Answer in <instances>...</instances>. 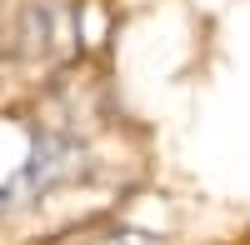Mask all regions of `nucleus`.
<instances>
[{
  "mask_svg": "<svg viewBox=\"0 0 250 245\" xmlns=\"http://www.w3.org/2000/svg\"><path fill=\"white\" fill-rule=\"evenodd\" d=\"M0 10H5V0H0Z\"/></svg>",
  "mask_w": 250,
  "mask_h": 245,
  "instance_id": "nucleus-4",
  "label": "nucleus"
},
{
  "mask_svg": "<svg viewBox=\"0 0 250 245\" xmlns=\"http://www.w3.org/2000/svg\"><path fill=\"white\" fill-rule=\"evenodd\" d=\"M80 170V145L70 135H40L30 155L15 165V175L0 185V215H15V210H30L40 205L45 195H55L65 180H75Z\"/></svg>",
  "mask_w": 250,
  "mask_h": 245,
  "instance_id": "nucleus-2",
  "label": "nucleus"
},
{
  "mask_svg": "<svg viewBox=\"0 0 250 245\" xmlns=\"http://www.w3.org/2000/svg\"><path fill=\"white\" fill-rule=\"evenodd\" d=\"M80 50L75 0H25L10 30V55L25 65H60Z\"/></svg>",
  "mask_w": 250,
  "mask_h": 245,
  "instance_id": "nucleus-1",
  "label": "nucleus"
},
{
  "mask_svg": "<svg viewBox=\"0 0 250 245\" xmlns=\"http://www.w3.org/2000/svg\"><path fill=\"white\" fill-rule=\"evenodd\" d=\"M80 245H170L160 230H145V225H125V220H110V225L90 230Z\"/></svg>",
  "mask_w": 250,
  "mask_h": 245,
  "instance_id": "nucleus-3",
  "label": "nucleus"
}]
</instances>
